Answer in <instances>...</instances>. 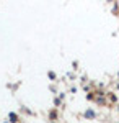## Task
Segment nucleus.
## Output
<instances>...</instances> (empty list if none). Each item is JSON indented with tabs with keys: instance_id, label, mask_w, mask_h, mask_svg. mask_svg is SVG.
<instances>
[{
	"instance_id": "nucleus-1",
	"label": "nucleus",
	"mask_w": 119,
	"mask_h": 123,
	"mask_svg": "<svg viewBox=\"0 0 119 123\" xmlns=\"http://www.w3.org/2000/svg\"><path fill=\"white\" fill-rule=\"evenodd\" d=\"M85 117H87V118H95V112H93V110H87V112H85Z\"/></svg>"
},
{
	"instance_id": "nucleus-2",
	"label": "nucleus",
	"mask_w": 119,
	"mask_h": 123,
	"mask_svg": "<svg viewBox=\"0 0 119 123\" xmlns=\"http://www.w3.org/2000/svg\"><path fill=\"white\" fill-rule=\"evenodd\" d=\"M10 122H11V123L18 122V120H16V113H10Z\"/></svg>"
}]
</instances>
